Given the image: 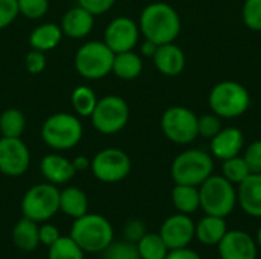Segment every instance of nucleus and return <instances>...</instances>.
<instances>
[{"label": "nucleus", "instance_id": "30", "mask_svg": "<svg viewBox=\"0 0 261 259\" xmlns=\"http://www.w3.org/2000/svg\"><path fill=\"white\" fill-rule=\"evenodd\" d=\"M47 259H84V252L70 237H60L49 247Z\"/></svg>", "mask_w": 261, "mask_h": 259}, {"label": "nucleus", "instance_id": "45", "mask_svg": "<svg viewBox=\"0 0 261 259\" xmlns=\"http://www.w3.org/2000/svg\"><path fill=\"white\" fill-rule=\"evenodd\" d=\"M255 241H257V244H258V249H261V226L258 227V231H257V237H255Z\"/></svg>", "mask_w": 261, "mask_h": 259}, {"label": "nucleus", "instance_id": "21", "mask_svg": "<svg viewBox=\"0 0 261 259\" xmlns=\"http://www.w3.org/2000/svg\"><path fill=\"white\" fill-rule=\"evenodd\" d=\"M228 232V224L223 217L206 215L196 224V238L203 246H217Z\"/></svg>", "mask_w": 261, "mask_h": 259}, {"label": "nucleus", "instance_id": "41", "mask_svg": "<svg viewBox=\"0 0 261 259\" xmlns=\"http://www.w3.org/2000/svg\"><path fill=\"white\" fill-rule=\"evenodd\" d=\"M61 237L60 231L57 229V226L50 224V223H43L41 226H38V238H40V244L50 247L54 243H57V240Z\"/></svg>", "mask_w": 261, "mask_h": 259}, {"label": "nucleus", "instance_id": "7", "mask_svg": "<svg viewBox=\"0 0 261 259\" xmlns=\"http://www.w3.org/2000/svg\"><path fill=\"white\" fill-rule=\"evenodd\" d=\"M115 53L104 41H86L75 52L73 64L84 79L98 81L112 73Z\"/></svg>", "mask_w": 261, "mask_h": 259}, {"label": "nucleus", "instance_id": "20", "mask_svg": "<svg viewBox=\"0 0 261 259\" xmlns=\"http://www.w3.org/2000/svg\"><path fill=\"white\" fill-rule=\"evenodd\" d=\"M237 205L254 218H261V174H249L237 189Z\"/></svg>", "mask_w": 261, "mask_h": 259}, {"label": "nucleus", "instance_id": "16", "mask_svg": "<svg viewBox=\"0 0 261 259\" xmlns=\"http://www.w3.org/2000/svg\"><path fill=\"white\" fill-rule=\"evenodd\" d=\"M245 148V134L237 127H226L222 128L210 143L211 156L219 160H226L236 156H240L242 150Z\"/></svg>", "mask_w": 261, "mask_h": 259}, {"label": "nucleus", "instance_id": "42", "mask_svg": "<svg viewBox=\"0 0 261 259\" xmlns=\"http://www.w3.org/2000/svg\"><path fill=\"white\" fill-rule=\"evenodd\" d=\"M165 259H202V256L197 252H194L188 247H184V249L170 250Z\"/></svg>", "mask_w": 261, "mask_h": 259}, {"label": "nucleus", "instance_id": "8", "mask_svg": "<svg viewBox=\"0 0 261 259\" xmlns=\"http://www.w3.org/2000/svg\"><path fill=\"white\" fill-rule=\"evenodd\" d=\"M23 217L44 223L60 211V189L52 183H38L29 188L21 198Z\"/></svg>", "mask_w": 261, "mask_h": 259}, {"label": "nucleus", "instance_id": "23", "mask_svg": "<svg viewBox=\"0 0 261 259\" xmlns=\"http://www.w3.org/2000/svg\"><path fill=\"white\" fill-rule=\"evenodd\" d=\"M144 70V63L139 53L133 50H125L115 53L113 58V66H112V73L122 79V81H133L136 79Z\"/></svg>", "mask_w": 261, "mask_h": 259}, {"label": "nucleus", "instance_id": "32", "mask_svg": "<svg viewBox=\"0 0 261 259\" xmlns=\"http://www.w3.org/2000/svg\"><path fill=\"white\" fill-rule=\"evenodd\" d=\"M101 259H141L136 244L128 241H112L102 252Z\"/></svg>", "mask_w": 261, "mask_h": 259}, {"label": "nucleus", "instance_id": "17", "mask_svg": "<svg viewBox=\"0 0 261 259\" xmlns=\"http://www.w3.org/2000/svg\"><path fill=\"white\" fill-rule=\"evenodd\" d=\"M60 26L64 37L72 40H83L92 32L95 26V15L83 6L76 5L66 11Z\"/></svg>", "mask_w": 261, "mask_h": 259}, {"label": "nucleus", "instance_id": "4", "mask_svg": "<svg viewBox=\"0 0 261 259\" xmlns=\"http://www.w3.org/2000/svg\"><path fill=\"white\" fill-rule=\"evenodd\" d=\"M170 172L176 185L200 186L214 174V159L202 150H185L174 157Z\"/></svg>", "mask_w": 261, "mask_h": 259}, {"label": "nucleus", "instance_id": "6", "mask_svg": "<svg viewBox=\"0 0 261 259\" xmlns=\"http://www.w3.org/2000/svg\"><path fill=\"white\" fill-rule=\"evenodd\" d=\"M210 108L220 118L236 119L243 116L251 105L248 89L237 81H222L216 84L208 96Z\"/></svg>", "mask_w": 261, "mask_h": 259}, {"label": "nucleus", "instance_id": "9", "mask_svg": "<svg viewBox=\"0 0 261 259\" xmlns=\"http://www.w3.org/2000/svg\"><path fill=\"white\" fill-rule=\"evenodd\" d=\"M130 119V108L124 98L118 95H107L98 99L96 107L90 116L93 128L106 136H112L125 128Z\"/></svg>", "mask_w": 261, "mask_h": 259}, {"label": "nucleus", "instance_id": "3", "mask_svg": "<svg viewBox=\"0 0 261 259\" xmlns=\"http://www.w3.org/2000/svg\"><path fill=\"white\" fill-rule=\"evenodd\" d=\"M83 124L73 113L58 111L50 114L41 125V139L54 151H69L83 139Z\"/></svg>", "mask_w": 261, "mask_h": 259}, {"label": "nucleus", "instance_id": "31", "mask_svg": "<svg viewBox=\"0 0 261 259\" xmlns=\"http://www.w3.org/2000/svg\"><path fill=\"white\" fill-rule=\"evenodd\" d=\"M251 172L248 163L245 162V159L242 156H236V157H231V159H226L223 160L222 163V176L229 180L232 185H240Z\"/></svg>", "mask_w": 261, "mask_h": 259}, {"label": "nucleus", "instance_id": "24", "mask_svg": "<svg viewBox=\"0 0 261 259\" xmlns=\"http://www.w3.org/2000/svg\"><path fill=\"white\" fill-rule=\"evenodd\" d=\"M12 243L14 246L24 252L31 253L40 246V238H38V223L23 217L20 218L15 226L12 227Z\"/></svg>", "mask_w": 261, "mask_h": 259}, {"label": "nucleus", "instance_id": "40", "mask_svg": "<svg viewBox=\"0 0 261 259\" xmlns=\"http://www.w3.org/2000/svg\"><path fill=\"white\" fill-rule=\"evenodd\" d=\"M116 0H78V5L92 12L95 17L102 15L113 8Z\"/></svg>", "mask_w": 261, "mask_h": 259}, {"label": "nucleus", "instance_id": "13", "mask_svg": "<svg viewBox=\"0 0 261 259\" xmlns=\"http://www.w3.org/2000/svg\"><path fill=\"white\" fill-rule=\"evenodd\" d=\"M141 31L139 24L125 15L113 18L104 29V43L113 50V53L133 50L139 43Z\"/></svg>", "mask_w": 261, "mask_h": 259}, {"label": "nucleus", "instance_id": "43", "mask_svg": "<svg viewBox=\"0 0 261 259\" xmlns=\"http://www.w3.org/2000/svg\"><path fill=\"white\" fill-rule=\"evenodd\" d=\"M72 165H73L76 172H81V171L90 169V159L86 156H76V157H73Z\"/></svg>", "mask_w": 261, "mask_h": 259}, {"label": "nucleus", "instance_id": "15", "mask_svg": "<svg viewBox=\"0 0 261 259\" xmlns=\"http://www.w3.org/2000/svg\"><path fill=\"white\" fill-rule=\"evenodd\" d=\"M220 259H257L258 244L245 231H228L217 244Z\"/></svg>", "mask_w": 261, "mask_h": 259}, {"label": "nucleus", "instance_id": "34", "mask_svg": "<svg viewBox=\"0 0 261 259\" xmlns=\"http://www.w3.org/2000/svg\"><path fill=\"white\" fill-rule=\"evenodd\" d=\"M242 17L246 27L261 32V0H245Z\"/></svg>", "mask_w": 261, "mask_h": 259}, {"label": "nucleus", "instance_id": "5", "mask_svg": "<svg viewBox=\"0 0 261 259\" xmlns=\"http://www.w3.org/2000/svg\"><path fill=\"white\" fill-rule=\"evenodd\" d=\"M200 209L206 215L226 218L237 206V189L223 176L213 174L200 186Z\"/></svg>", "mask_w": 261, "mask_h": 259}, {"label": "nucleus", "instance_id": "26", "mask_svg": "<svg viewBox=\"0 0 261 259\" xmlns=\"http://www.w3.org/2000/svg\"><path fill=\"white\" fill-rule=\"evenodd\" d=\"M173 206L179 214L191 215L200 209V194L199 186L191 185H176L171 191Z\"/></svg>", "mask_w": 261, "mask_h": 259}, {"label": "nucleus", "instance_id": "22", "mask_svg": "<svg viewBox=\"0 0 261 259\" xmlns=\"http://www.w3.org/2000/svg\"><path fill=\"white\" fill-rule=\"evenodd\" d=\"M63 31L61 26L57 23H41L37 27L32 29L29 34V46L31 49L49 52L54 50L63 40Z\"/></svg>", "mask_w": 261, "mask_h": 259}, {"label": "nucleus", "instance_id": "19", "mask_svg": "<svg viewBox=\"0 0 261 259\" xmlns=\"http://www.w3.org/2000/svg\"><path fill=\"white\" fill-rule=\"evenodd\" d=\"M154 67L165 76H177L185 69V53L184 50L173 43L159 44L153 55Z\"/></svg>", "mask_w": 261, "mask_h": 259}, {"label": "nucleus", "instance_id": "39", "mask_svg": "<svg viewBox=\"0 0 261 259\" xmlns=\"http://www.w3.org/2000/svg\"><path fill=\"white\" fill-rule=\"evenodd\" d=\"M145 234V224L141 220H128L124 226V238L128 243L136 244Z\"/></svg>", "mask_w": 261, "mask_h": 259}, {"label": "nucleus", "instance_id": "18", "mask_svg": "<svg viewBox=\"0 0 261 259\" xmlns=\"http://www.w3.org/2000/svg\"><path fill=\"white\" fill-rule=\"evenodd\" d=\"M40 172L47 183H52L55 186L69 183L76 174V171L72 165V160H69L67 157H64L58 153L46 154L41 159Z\"/></svg>", "mask_w": 261, "mask_h": 259}, {"label": "nucleus", "instance_id": "35", "mask_svg": "<svg viewBox=\"0 0 261 259\" xmlns=\"http://www.w3.org/2000/svg\"><path fill=\"white\" fill-rule=\"evenodd\" d=\"M199 136L213 139L222 130V118L216 113H206L199 118Z\"/></svg>", "mask_w": 261, "mask_h": 259}, {"label": "nucleus", "instance_id": "11", "mask_svg": "<svg viewBox=\"0 0 261 259\" xmlns=\"http://www.w3.org/2000/svg\"><path fill=\"white\" fill-rule=\"evenodd\" d=\"M90 171L102 183H118L130 174L132 159L119 148H104L90 159Z\"/></svg>", "mask_w": 261, "mask_h": 259}, {"label": "nucleus", "instance_id": "12", "mask_svg": "<svg viewBox=\"0 0 261 259\" xmlns=\"http://www.w3.org/2000/svg\"><path fill=\"white\" fill-rule=\"evenodd\" d=\"M31 165V151L21 137H0V172L8 177L23 176Z\"/></svg>", "mask_w": 261, "mask_h": 259}, {"label": "nucleus", "instance_id": "38", "mask_svg": "<svg viewBox=\"0 0 261 259\" xmlns=\"http://www.w3.org/2000/svg\"><path fill=\"white\" fill-rule=\"evenodd\" d=\"M24 67L31 75H40L46 69V53L31 49L24 56Z\"/></svg>", "mask_w": 261, "mask_h": 259}, {"label": "nucleus", "instance_id": "36", "mask_svg": "<svg viewBox=\"0 0 261 259\" xmlns=\"http://www.w3.org/2000/svg\"><path fill=\"white\" fill-rule=\"evenodd\" d=\"M20 15L17 0H0V31L11 26Z\"/></svg>", "mask_w": 261, "mask_h": 259}, {"label": "nucleus", "instance_id": "44", "mask_svg": "<svg viewBox=\"0 0 261 259\" xmlns=\"http://www.w3.org/2000/svg\"><path fill=\"white\" fill-rule=\"evenodd\" d=\"M158 46H159V44H156V43H153V41H150V40H145V41L141 44V53H142L144 56L153 58V55H154Z\"/></svg>", "mask_w": 261, "mask_h": 259}, {"label": "nucleus", "instance_id": "29", "mask_svg": "<svg viewBox=\"0 0 261 259\" xmlns=\"http://www.w3.org/2000/svg\"><path fill=\"white\" fill-rule=\"evenodd\" d=\"M141 259H165L170 249L159 234H145L136 243Z\"/></svg>", "mask_w": 261, "mask_h": 259}, {"label": "nucleus", "instance_id": "10", "mask_svg": "<svg viewBox=\"0 0 261 259\" xmlns=\"http://www.w3.org/2000/svg\"><path fill=\"white\" fill-rule=\"evenodd\" d=\"M199 116L188 107L174 105L164 111L161 118L162 133L177 145H188L199 137Z\"/></svg>", "mask_w": 261, "mask_h": 259}, {"label": "nucleus", "instance_id": "33", "mask_svg": "<svg viewBox=\"0 0 261 259\" xmlns=\"http://www.w3.org/2000/svg\"><path fill=\"white\" fill-rule=\"evenodd\" d=\"M20 15L29 20H40L49 11V0H17Z\"/></svg>", "mask_w": 261, "mask_h": 259}, {"label": "nucleus", "instance_id": "37", "mask_svg": "<svg viewBox=\"0 0 261 259\" xmlns=\"http://www.w3.org/2000/svg\"><path fill=\"white\" fill-rule=\"evenodd\" d=\"M243 159L252 174H261V139L254 140L246 147Z\"/></svg>", "mask_w": 261, "mask_h": 259}, {"label": "nucleus", "instance_id": "1", "mask_svg": "<svg viewBox=\"0 0 261 259\" xmlns=\"http://www.w3.org/2000/svg\"><path fill=\"white\" fill-rule=\"evenodd\" d=\"M139 31L145 40L156 44L173 43L180 34V17L177 11L165 2L147 5L139 15Z\"/></svg>", "mask_w": 261, "mask_h": 259}, {"label": "nucleus", "instance_id": "27", "mask_svg": "<svg viewBox=\"0 0 261 259\" xmlns=\"http://www.w3.org/2000/svg\"><path fill=\"white\" fill-rule=\"evenodd\" d=\"M98 99L99 98L96 96L93 89L87 85H78L70 95V105L78 118H90Z\"/></svg>", "mask_w": 261, "mask_h": 259}, {"label": "nucleus", "instance_id": "2", "mask_svg": "<svg viewBox=\"0 0 261 259\" xmlns=\"http://www.w3.org/2000/svg\"><path fill=\"white\" fill-rule=\"evenodd\" d=\"M113 226L106 217L87 212L73 220L69 237L84 253H101L113 241Z\"/></svg>", "mask_w": 261, "mask_h": 259}, {"label": "nucleus", "instance_id": "25", "mask_svg": "<svg viewBox=\"0 0 261 259\" xmlns=\"http://www.w3.org/2000/svg\"><path fill=\"white\" fill-rule=\"evenodd\" d=\"M89 209V200L83 189L76 186H67L63 191H60V211L76 220L87 214Z\"/></svg>", "mask_w": 261, "mask_h": 259}, {"label": "nucleus", "instance_id": "14", "mask_svg": "<svg viewBox=\"0 0 261 259\" xmlns=\"http://www.w3.org/2000/svg\"><path fill=\"white\" fill-rule=\"evenodd\" d=\"M159 235L170 250L188 247L196 238V223L190 215L174 214L170 215L161 226Z\"/></svg>", "mask_w": 261, "mask_h": 259}, {"label": "nucleus", "instance_id": "28", "mask_svg": "<svg viewBox=\"0 0 261 259\" xmlns=\"http://www.w3.org/2000/svg\"><path fill=\"white\" fill-rule=\"evenodd\" d=\"M26 130L24 113L18 108H6L0 114L2 137H21Z\"/></svg>", "mask_w": 261, "mask_h": 259}]
</instances>
